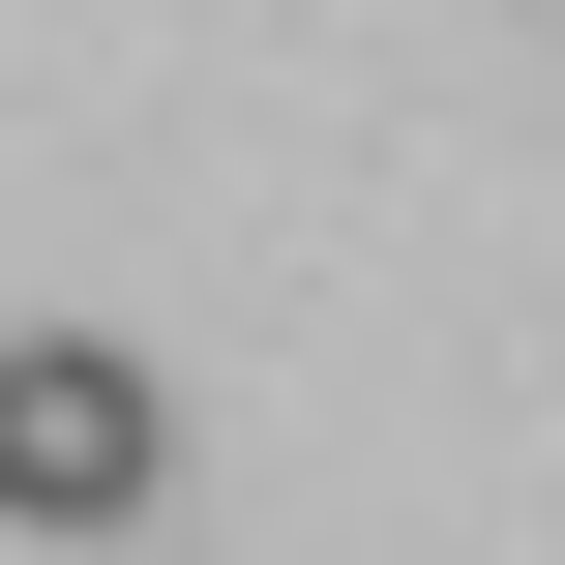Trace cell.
<instances>
[{
	"label": "cell",
	"instance_id": "obj_1",
	"mask_svg": "<svg viewBox=\"0 0 565 565\" xmlns=\"http://www.w3.org/2000/svg\"><path fill=\"white\" fill-rule=\"evenodd\" d=\"M149 477H179V387L119 328H0V536H119Z\"/></svg>",
	"mask_w": 565,
	"mask_h": 565
}]
</instances>
